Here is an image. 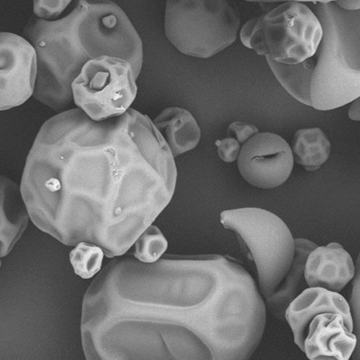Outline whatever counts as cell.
I'll return each mask as SVG.
<instances>
[{
	"label": "cell",
	"instance_id": "6da1fadb",
	"mask_svg": "<svg viewBox=\"0 0 360 360\" xmlns=\"http://www.w3.org/2000/svg\"><path fill=\"white\" fill-rule=\"evenodd\" d=\"M177 170L146 115L94 121L77 108L48 119L27 155L20 192L30 219L64 245L123 255L172 199Z\"/></svg>",
	"mask_w": 360,
	"mask_h": 360
},
{
	"label": "cell",
	"instance_id": "7a4b0ae2",
	"mask_svg": "<svg viewBox=\"0 0 360 360\" xmlns=\"http://www.w3.org/2000/svg\"><path fill=\"white\" fill-rule=\"evenodd\" d=\"M323 30L314 55L285 65L266 59L275 77L297 101L320 110L346 105L360 94L359 11H347L334 1H316Z\"/></svg>",
	"mask_w": 360,
	"mask_h": 360
},
{
	"label": "cell",
	"instance_id": "3957f363",
	"mask_svg": "<svg viewBox=\"0 0 360 360\" xmlns=\"http://www.w3.org/2000/svg\"><path fill=\"white\" fill-rule=\"evenodd\" d=\"M284 317L309 359L348 360L355 349L350 306L339 292L309 287L290 302Z\"/></svg>",
	"mask_w": 360,
	"mask_h": 360
},
{
	"label": "cell",
	"instance_id": "277c9868",
	"mask_svg": "<svg viewBox=\"0 0 360 360\" xmlns=\"http://www.w3.org/2000/svg\"><path fill=\"white\" fill-rule=\"evenodd\" d=\"M239 13L224 0L168 1L164 17L168 41L184 55L207 58L232 44Z\"/></svg>",
	"mask_w": 360,
	"mask_h": 360
},
{
	"label": "cell",
	"instance_id": "5b68a950",
	"mask_svg": "<svg viewBox=\"0 0 360 360\" xmlns=\"http://www.w3.org/2000/svg\"><path fill=\"white\" fill-rule=\"evenodd\" d=\"M220 222L237 235L254 262L259 292L266 299L287 274L295 255V239L277 215L258 207L221 212Z\"/></svg>",
	"mask_w": 360,
	"mask_h": 360
},
{
	"label": "cell",
	"instance_id": "8992f818",
	"mask_svg": "<svg viewBox=\"0 0 360 360\" xmlns=\"http://www.w3.org/2000/svg\"><path fill=\"white\" fill-rule=\"evenodd\" d=\"M322 34L307 5L288 1L257 18L248 48L276 63L295 65L314 55Z\"/></svg>",
	"mask_w": 360,
	"mask_h": 360
},
{
	"label": "cell",
	"instance_id": "52a82bcc",
	"mask_svg": "<svg viewBox=\"0 0 360 360\" xmlns=\"http://www.w3.org/2000/svg\"><path fill=\"white\" fill-rule=\"evenodd\" d=\"M137 79L125 58L105 55L91 59L71 84L72 101L94 121L122 115L136 96Z\"/></svg>",
	"mask_w": 360,
	"mask_h": 360
},
{
	"label": "cell",
	"instance_id": "ba28073f",
	"mask_svg": "<svg viewBox=\"0 0 360 360\" xmlns=\"http://www.w3.org/2000/svg\"><path fill=\"white\" fill-rule=\"evenodd\" d=\"M238 168L250 184L272 188L283 184L290 176L294 156L289 144L270 132L257 133L240 148Z\"/></svg>",
	"mask_w": 360,
	"mask_h": 360
},
{
	"label": "cell",
	"instance_id": "9c48e42d",
	"mask_svg": "<svg viewBox=\"0 0 360 360\" xmlns=\"http://www.w3.org/2000/svg\"><path fill=\"white\" fill-rule=\"evenodd\" d=\"M36 76L32 45L20 35L0 32V111L26 102L33 95Z\"/></svg>",
	"mask_w": 360,
	"mask_h": 360
},
{
	"label": "cell",
	"instance_id": "30bf717a",
	"mask_svg": "<svg viewBox=\"0 0 360 360\" xmlns=\"http://www.w3.org/2000/svg\"><path fill=\"white\" fill-rule=\"evenodd\" d=\"M351 255L338 243L317 246L309 254L304 278L309 288L339 292L355 276Z\"/></svg>",
	"mask_w": 360,
	"mask_h": 360
},
{
	"label": "cell",
	"instance_id": "8fae6325",
	"mask_svg": "<svg viewBox=\"0 0 360 360\" xmlns=\"http://www.w3.org/2000/svg\"><path fill=\"white\" fill-rule=\"evenodd\" d=\"M30 217L20 187L0 175V258L9 254L25 231Z\"/></svg>",
	"mask_w": 360,
	"mask_h": 360
},
{
	"label": "cell",
	"instance_id": "7c38bea8",
	"mask_svg": "<svg viewBox=\"0 0 360 360\" xmlns=\"http://www.w3.org/2000/svg\"><path fill=\"white\" fill-rule=\"evenodd\" d=\"M152 122L174 158L195 148L200 141V128L193 115L184 108H166Z\"/></svg>",
	"mask_w": 360,
	"mask_h": 360
},
{
	"label": "cell",
	"instance_id": "4fadbf2b",
	"mask_svg": "<svg viewBox=\"0 0 360 360\" xmlns=\"http://www.w3.org/2000/svg\"><path fill=\"white\" fill-rule=\"evenodd\" d=\"M317 246L307 239H295V255L290 269L276 290L264 299L276 316L282 318L288 305L298 295L307 258Z\"/></svg>",
	"mask_w": 360,
	"mask_h": 360
},
{
	"label": "cell",
	"instance_id": "5bb4252c",
	"mask_svg": "<svg viewBox=\"0 0 360 360\" xmlns=\"http://www.w3.org/2000/svg\"><path fill=\"white\" fill-rule=\"evenodd\" d=\"M292 151L298 164L307 171H314L328 160L330 143L318 127L300 129L294 135Z\"/></svg>",
	"mask_w": 360,
	"mask_h": 360
},
{
	"label": "cell",
	"instance_id": "9a60e30c",
	"mask_svg": "<svg viewBox=\"0 0 360 360\" xmlns=\"http://www.w3.org/2000/svg\"><path fill=\"white\" fill-rule=\"evenodd\" d=\"M70 252L75 273L82 278H90L101 268L104 252L98 245L80 242Z\"/></svg>",
	"mask_w": 360,
	"mask_h": 360
},
{
	"label": "cell",
	"instance_id": "2e32d148",
	"mask_svg": "<svg viewBox=\"0 0 360 360\" xmlns=\"http://www.w3.org/2000/svg\"><path fill=\"white\" fill-rule=\"evenodd\" d=\"M134 257L143 263L158 261L167 248V241L155 226H148L134 242Z\"/></svg>",
	"mask_w": 360,
	"mask_h": 360
},
{
	"label": "cell",
	"instance_id": "e0dca14e",
	"mask_svg": "<svg viewBox=\"0 0 360 360\" xmlns=\"http://www.w3.org/2000/svg\"><path fill=\"white\" fill-rule=\"evenodd\" d=\"M70 3V1H34V15L43 20H54L63 14Z\"/></svg>",
	"mask_w": 360,
	"mask_h": 360
},
{
	"label": "cell",
	"instance_id": "ac0fdd59",
	"mask_svg": "<svg viewBox=\"0 0 360 360\" xmlns=\"http://www.w3.org/2000/svg\"><path fill=\"white\" fill-rule=\"evenodd\" d=\"M218 155L225 162H233L238 157L240 150V143L233 138H225L217 140Z\"/></svg>",
	"mask_w": 360,
	"mask_h": 360
},
{
	"label": "cell",
	"instance_id": "d6986e66",
	"mask_svg": "<svg viewBox=\"0 0 360 360\" xmlns=\"http://www.w3.org/2000/svg\"><path fill=\"white\" fill-rule=\"evenodd\" d=\"M228 131L233 133L239 143H244L252 136L258 133V129L250 124L234 122L228 127Z\"/></svg>",
	"mask_w": 360,
	"mask_h": 360
},
{
	"label": "cell",
	"instance_id": "ffe728a7",
	"mask_svg": "<svg viewBox=\"0 0 360 360\" xmlns=\"http://www.w3.org/2000/svg\"><path fill=\"white\" fill-rule=\"evenodd\" d=\"M356 278H354V282L353 284V290H352V299H351V304L352 305V309L354 311V318L356 317V325L359 328V270H357V273Z\"/></svg>",
	"mask_w": 360,
	"mask_h": 360
},
{
	"label": "cell",
	"instance_id": "44dd1931",
	"mask_svg": "<svg viewBox=\"0 0 360 360\" xmlns=\"http://www.w3.org/2000/svg\"><path fill=\"white\" fill-rule=\"evenodd\" d=\"M257 18L248 21L242 27L240 32V38L243 44L248 47L254 27L255 25Z\"/></svg>",
	"mask_w": 360,
	"mask_h": 360
},
{
	"label": "cell",
	"instance_id": "7402d4cb",
	"mask_svg": "<svg viewBox=\"0 0 360 360\" xmlns=\"http://www.w3.org/2000/svg\"><path fill=\"white\" fill-rule=\"evenodd\" d=\"M335 4L341 9L347 11H356L360 8V1H336Z\"/></svg>",
	"mask_w": 360,
	"mask_h": 360
},
{
	"label": "cell",
	"instance_id": "603a6c76",
	"mask_svg": "<svg viewBox=\"0 0 360 360\" xmlns=\"http://www.w3.org/2000/svg\"><path fill=\"white\" fill-rule=\"evenodd\" d=\"M348 116L352 120H359V98L353 101L348 110Z\"/></svg>",
	"mask_w": 360,
	"mask_h": 360
},
{
	"label": "cell",
	"instance_id": "cb8c5ba5",
	"mask_svg": "<svg viewBox=\"0 0 360 360\" xmlns=\"http://www.w3.org/2000/svg\"><path fill=\"white\" fill-rule=\"evenodd\" d=\"M0 267H1V260H0Z\"/></svg>",
	"mask_w": 360,
	"mask_h": 360
}]
</instances>
